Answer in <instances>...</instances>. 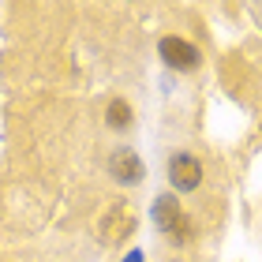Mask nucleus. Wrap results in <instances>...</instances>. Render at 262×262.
I'll return each mask as SVG.
<instances>
[{
  "label": "nucleus",
  "mask_w": 262,
  "mask_h": 262,
  "mask_svg": "<svg viewBox=\"0 0 262 262\" xmlns=\"http://www.w3.org/2000/svg\"><path fill=\"white\" fill-rule=\"evenodd\" d=\"M127 120H131L127 101H113V105H109V124H113V127H127Z\"/></svg>",
  "instance_id": "obj_6"
},
{
  "label": "nucleus",
  "mask_w": 262,
  "mask_h": 262,
  "mask_svg": "<svg viewBox=\"0 0 262 262\" xmlns=\"http://www.w3.org/2000/svg\"><path fill=\"white\" fill-rule=\"evenodd\" d=\"M169 180H172L176 191H195L202 184V165L191 158V154H176L169 161Z\"/></svg>",
  "instance_id": "obj_3"
},
{
  "label": "nucleus",
  "mask_w": 262,
  "mask_h": 262,
  "mask_svg": "<svg viewBox=\"0 0 262 262\" xmlns=\"http://www.w3.org/2000/svg\"><path fill=\"white\" fill-rule=\"evenodd\" d=\"M154 225H158L172 244H184L187 236H191V225H187L180 202H176L172 195H158L154 199Z\"/></svg>",
  "instance_id": "obj_1"
},
{
  "label": "nucleus",
  "mask_w": 262,
  "mask_h": 262,
  "mask_svg": "<svg viewBox=\"0 0 262 262\" xmlns=\"http://www.w3.org/2000/svg\"><path fill=\"white\" fill-rule=\"evenodd\" d=\"M131 229H135V213H131L124 202H116L113 213H109V217H105V225H101L105 240L116 244V240H124V236H131Z\"/></svg>",
  "instance_id": "obj_4"
},
{
  "label": "nucleus",
  "mask_w": 262,
  "mask_h": 262,
  "mask_svg": "<svg viewBox=\"0 0 262 262\" xmlns=\"http://www.w3.org/2000/svg\"><path fill=\"white\" fill-rule=\"evenodd\" d=\"M158 53H161V60L169 64V68H176V71L199 68V49H195L191 41H184V38H161Z\"/></svg>",
  "instance_id": "obj_2"
},
{
  "label": "nucleus",
  "mask_w": 262,
  "mask_h": 262,
  "mask_svg": "<svg viewBox=\"0 0 262 262\" xmlns=\"http://www.w3.org/2000/svg\"><path fill=\"white\" fill-rule=\"evenodd\" d=\"M109 172H113L120 184H139V180H142V161H139L131 150H116L113 161H109Z\"/></svg>",
  "instance_id": "obj_5"
}]
</instances>
